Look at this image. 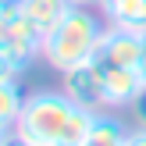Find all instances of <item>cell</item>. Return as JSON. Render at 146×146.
<instances>
[{
  "label": "cell",
  "mask_w": 146,
  "mask_h": 146,
  "mask_svg": "<svg viewBox=\"0 0 146 146\" xmlns=\"http://www.w3.org/2000/svg\"><path fill=\"white\" fill-rule=\"evenodd\" d=\"M104 29H107L104 18H96L89 7H71L68 18L54 32H46V39H43V61L54 71H61V75L78 68V64H89L96 57L100 39H104Z\"/></svg>",
  "instance_id": "6da1fadb"
},
{
  "label": "cell",
  "mask_w": 146,
  "mask_h": 146,
  "mask_svg": "<svg viewBox=\"0 0 146 146\" xmlns=\"http://www.w3.org/2000/svg\"><path fill=\"white\" fill-rule=\"evenodd\" d=\"M71 111H75V104L68 100L64 89H36L25 96V107H21L14 132L21 139H29L32 146H57Z\"/></svg>",
  "instance_id": "7a4b0ae2"
},
{
  "label": "cell",
  "mask_w": 146,
  "mask_h": 146,
  "mask_svg": "<svg viewBox=\"0 0 146 146\" xmlns=\"http://www.w3.org/2000/svg\"><path fill=\"white\" fill-rule=\"evenodd\" d=\"M139 50H143V32L107 25L93 61L104 64V68H135L139 64Z\"/></svg>",
  "instance_id": "3957f363"
},
{
  "label": "cell",
  "mask_w": 146,
  "mask_h": 146,
  "mask_svg": "<svg viewBox=\"0 0 146 146\" xmlns=\"http://www.w3.org/2000/svg\"><path fill=\"white\" fill-rule=\"evenodd\" d=\"M61 89L68 93V100L75 107H86V111H93V114H100L107 107V100H104V75H100L96 61L64 71V86Z\"/></svg>",
  "instance_id": "277c9868"
},
{
  "label": "cell",
  "mask_w": 146,
  "mask_h": 146,
  "mask_svg": "<svg viewBox=\"0 0 146 146\" xmlns=\"http://www.w3.org/2000/svg\"><path fill=\"white\" fill-rule=\"evenodd\" d=\"M96 68L104 75V100H107V107H132L139 100V93L146 89L135 68H104V64H96Z\"/></svg>",
  "instance_id": "5b68a950"
},
{
  "label": "cell",
  "mask_w": 146,
  "mask_h": 146,
  "mask_svg": "<svg viewBox=\"0 0 146 146\" xmlns=\"http://www.w3.org/2000/svg\"><path fill=\"white\" fill-rule=\"evenodd\" d=\"M96 7L107 18V25L146 32V0H100Z\"/></svg>",
  "instance_id": "8992f818"
},
{
  "label": "cell",
  "mask_w": 146,
  "mask_h": 146,
  "mask_svg": "<svg viewBox=\"0 0 146 146\" xmlns=\"http://www.w3.org/2000/svg\"><path fill=\"white\" fill-rule=\"evenodd\" d=\"M21 4H25V18L32 21V25H39L43 36L54 32V29L68 18V11H71L68 0H21Z\"/></svg>",
  "instance_id": "52a82bcc"
},
{
  "label": "cell",
  "mask_w": 146,
  "mask_h": 146,
  "mask_svg": "<svg viewBox=\"0 0 146 146\" xmlns=\"http://www.w3.org/2000/svg\"><path fill=\"white\" fill-rule=\"evenodd\" d=\"M128 132H132V128H125V121H121V118L100 111L96 121H93V128H89L86 146H125V143H128Z\"/></svg>",
  "instance_id": "ba28073f"
},
{
  "label": "cell",
  "mask_w": 146,
  "mask_h": 146,
  "mask_svg": "<svg viewBox=\"0 0 146 146\" xmlns=\"http://www.w3.org/2000/svg\"><path fill=\"white\" fill-rule=\"evenodd\" d=\"M93 121H96V114H93V111L75 107V111H71V118H68V125H64V132H61V139H57V146H86Z\"/></svg>",
  "instance_id": "9c48e42d"
},
{
  "label": "cell",
  "mask_w": 146,
  "mask_h": 146,
  "mask_svg": "<svg viewBox=\"0 0 146 146\" xmlns=\"http://www.w3.org/2000/svg\"><path fill=\"white\" fill-rule=\"evenodd\" d=\"M21 107H25V96H21L18 82H0V128H14L18 125Z\"/></svg>",
  "instance_id": "30bf717a"
},
{
  "label": "cell",
  "mask_w": 146,
  "mask_h": 146,
  "mask_svg": "<svg viewBox=\"0 0 146 146\" xmlns=\"http://www.w3.org/2000/svg\"><path fill=\"white\" fill-rule=\"evenodd\" d=\"M21 71H25V68H18V64H14L11 57L0 50V82H18V75H21Z\"/></svg>",
  "instance_id": "8fae6325"
},
{
  "label": "cell",
  "mask_w": 146,
  "mask_h": 146,
  "mask_svg": "<svg viewBox=\"0 0 146 146\" xmlns=\"http://www.w3.org/2000/svg\"><path fill=\"white\" fill-rule=\"evenodd\" d=\"M132 114H135V125H146V89L139 93V100L132 104Z\"/></svg>",
  "instance_id": "7c38bea8"
},
{
  "label": "cell",
  "mask_w": 146,
  "mask_h": 146,
  "mask_svg": "<svg viewBox=\"0 0 146 146\" xmlns=\"http://www.w3.org/2000/svg\"><path fill=\"white\" fill-rule=\"evenodd\" d=\"M125 146H146V125H135L132 132H128V143Z\"/></svg>",
  "instance_id": "4fadbf2b"
},
{
  "label": "cell",
  "mask_w": 146,
  "mask_h": 146,
  "mask_svg": "<svg viewBox=\"0 0 146 146\" xmlns=\"http://www.w3.org/2000/svg\"><path fill=\"white\" fill-rule=\"evenodd\" d=\"M135 71H139L143 86H146V32H143V50H139V64H135Z\"/></svg>",
  "instance_id": "5bb4252c"
},
{
  "label": "cell",
  "mask_w": 146,
  "mask_h": 146,
  "mask_svg": "<svg viewBox=\"0 0 146 146\" xmlns=\"http://www.w3.org/2000/svg\"><path fill=\"white\" fill-rule=\"evenodd\" d=\"M71 7H93V4H100V0H68Z\"/></svg>",
  "instance_id": "9a60e30c"
}]
</instances>
